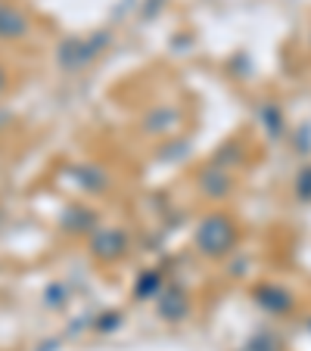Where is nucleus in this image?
Returning a JSON list of instances; mask_svg holds the SVG:
<instances>
[{
    "label": "nucleus",
    "instance_id": "f257e3e1",
    "mask_svg": "<svg viewBox=\"0 0 311 351\" xmlns=\"http://www.w3.org/2000/svg\"><path fill=\"white\" fill-rule=\"evenodd\" d=\"M19 32H22L19 16H13L7 10V13H3V19H0V34H19Z\"/></svg>",
    "mask_w": 311,
    "mask_h": 351
},
{
    "label": "nucleus",
    "instance_id": "f03ea898",
    "mask_svg": "<svg viewBox=\"0 0 311 351\" xmlns=\"http://www.w3.org/2000/svg\"><path fill=\"white\" fill-rule=\"evenodd\" d=\"M0 84H3V75H0Z\"/></svg>",
    "mask_w": 311,
    "mask_h": 351
}]
</instances>
